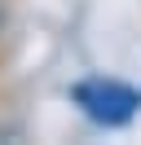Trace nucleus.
Segmentation results:
<instances>
[{
	"label": "nucleus",
	"mask_w": 141,
	"mask_h": 145,
	"mask_svg": "<svg viewBox=\"0 0 141 145\" xmlns=\"http://www.w3.org/2000/svg\"><path fill=\"white\" fill-rule=\"evenodd\" d=\"M70 101L93 119L97 127H123L132 123V114L141 110V92L123 79H110V75H93V79H79L70 88Z\"/></svg>",
	"instance_id": "obj_1"
},
{
	"label": "nucleus",
	"mask_w": 141,
	"mask_h": 145,
	"mask_svg": "<svg viewBox=\"0 0 141 145\" xmlns=\"http://www.w3.org/2000/svg\"><path fill=\"white\" fill-rule=\"evenodd\" d=\"M0 18H5V13H0Z\"/></svg>",
	"instance_id": "obj_2"
}]
</instances>
